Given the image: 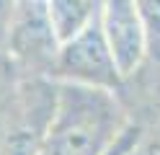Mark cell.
<instances>
[{
	"label": "cell",
	"mask_w": 160,
	"mask_h": 155,
	"mask_svg": "<svg viewBox=\"0 0 160 155\" xmlns=\"http://www.w3.org/2000/svg\"><path fill=\"white\" fill-rule=\"evenodd\" d=\"M16 10H18L16 0H0V49H8V44H11Z\"/></svg>",
	"instance_id": "7"
},
{
	"label": "cell",
	"mask_w": 160,
	"mask_h": 155,
	"mask_svg": "<svg viewBox=\"0 0 160 155\" xmlns=\"http://www.w3.org/2000/svg\"><path fill=\"white\" fill-rule=\"evenodd\" d=\"M26 80L21 65L8 49H0V101H5L11 93Z\"/></svg>",
	"instance_id": "6"
},
{
	"label": "cell",
	"mask_w": 160,
	"mask_h": 155,
	"mask_svg": "<svg viewBox=\"0 0 160 155\" xmlns=\"http://www.w3.org/2000/svg\"><path fill=\"white\" fill-rule=\"evenodd\" d=\"M16 5H47V0H16Z\"/></svg>",
	"instance_id": "9"
},
{
	"label": "cell",
	"mask_w": 160,
	"mask_h": 155,
	"mask_svg": "<svg viewBox=\"0 0 160 155\" xmlns=\"http://www.w3.org/2000/svg\"><path fill=\"white\" fill-rule=\"evenodd\" d=\"M129 124L111 90L57 83V111L39 155H106Z\"/></svg>",
	"instance_id": "1"
},
{
	"label": "cell",
	"mask_w": 160,
	"mask_h": 155,
	"mask_svg": "<svg viewBox=\"0 0 160 155\" xmlns=\"http://www.w3.org/2000/svg\"><path fill=\"white\" fill-rule=\"evenodd\" d=\"M57 111V80L26 78L0 101V155H39Z\"/></svg>",
	"instance_id": "2"
},
{
	"label": "cell",
	"mask_w": 160,
	"mask_h": 155,
	"mask_svg": "<svg viewBox=\"0 0 160 155\" xmlns=\"http://www.w3.org/2000/svg\"><path fill=\"white\" fill-rule=\"evenodd\" d=\"M49 80L101 88V90H111V93L124 83L122 72H119L116 62H114L111 47L106 41L101 13L75 39H70L59 47V54H57Z\"/></svg>",
	"instance_id": "3"
},
{
	"label": "cell",
	"mask_w": 160,
	"mask_h": 155,
	"mask_svg": "<svg viewBox=\"0 0 160 155\" xmlns=\"http://www.w3.org/2000/svg\"><path fill=\"white\" fill-rule=\"evenodd\" d=\"M139 10L147 21V26H158L160 28V0H137Z\"/></svg>",
	"instance_id": "8"
},
{
	"label": "cell",
	"mask_w": 160,
	"mask_h": 155,
	"mask_svg": "<svg viewBox=\"0 0 160 155\" xmlns=\"http://www.w3.org/2000/svg\"><path fill=\"white\" fill-rule=\"evenodd\" d=\"M103 0H47L49 21H52L54 36L59 47L75 39L91 21L101 13Z\"/></svg>",
	"instance_id": "5"
},
{
	"label": "cell",
	"mask_w": 160,
	"mask_h": 155,
	"mask_svg": "<svg viewBox=\"0 0 160 155\" xmlns=\"http://www.w3.org/2000/svg\"><path fill=\"white\" fill-rule=\"evenodd\" d=\"M101 23L122 78H132L147 54V21L137 0H103Z\"/></svg>",
	"instance_id": "4"
}]
</instances>
